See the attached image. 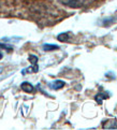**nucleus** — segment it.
<instances>
[{"mask_svg": "<svg viewBox=\"0 0 117 130\" xmlns=\"http://www.w3.org/2000/svg\"><path fill=\"white\" fill-rule=\"evenodd\" d=\"M29 61L31 62V66L28 67L27 69H24L22 71V74L26 73H36L39 71V66H38V57L36 55H30L29 56Z\"/></svg>", "mask_w": 117, "mask_h": 130, "instance_id": "1", "label": "nucleus"}, {"mask_svg": "<svg viewBox=\"0 0 117 130\" xmlns=\"http://www.w3.org/2000/svg\"><path fill=\"white\" fill-rule=\"evenodd\" d=\"M103 128L109 130H115L117 129V119H107L103 122Z\"/></svg>", "mask_w": 117, "mask_h": 130, "instance_id": "2", "label": "nucleus"}, {"mask_svg": "<svg viewBox=\"0 0 117 130\" xmlns=\"http://www.w3.org/2000/svg\"><path fill=\"white\" fill-rule=\"evenodd\" d=\"M65 85V83L63 81H60V80H57V81H55L53 83H51L49 84V87L52 88V89L54 90H58V89H61V88Z\"/></svg>", "mask_w": 117, "mask_h": 130, "instance_id": "3", "label": "nucleus"}, {"mask_svg": "<svg viewBox=\"0 0 117 130\" xmlns=\"http://www.w3.org/2000/svg\"><path fill=\"white\" fill-rule=\"evenodd\" d=\"M21 88L23 90H24L25 92H32L35 90V87L32 86L30 83H28V82H24V83H22V85H21Z\"/></svg>", "mask_w": 117, "mask_h": 130, "instance_id": "4", "label": "nucleus"}, {"mask_svg": "<svg viewBox=\"0 0 117 130\" xmlns=\"http://www.w3.org/2000/svg\"><path fill=\"white\" fill-rule=\"evenodd\" d=\"M59 47L57 45H53V44H44L43 45V50L45 52H51V51H54V50H58Z\"/></svg>", "mask_w": 117, "mask_h": 130, "instance_id": "5", "label": "nucleus"}, {"mask_svg": "<svg viewBox=\"0 0 117 130\" xmlns=\"http://www.w3.org/2000/svg\"><path fill=\"white\" fill-rule=\"evenodd\" d=\"M109 95H103V94H99V95H97L96 96V101L98 102V103H99V104H101L102 103V100H103V99H106V98H109Z\"/></svg>", "mask_w": 117, "mask_h": 130, "instance_id": "6", "label": "nucleus"}, {"mask_svg": "<svg viewBox=\"0 0 117 130\" xmlns=\"http://www.w3.org/2000/svg\"><path fill=\"white\" fill-rule=\"evenodd\" d=\"M58 41H61V42H65V41H68L69 39V35L65 32V34H60L58 37H57Z\"/></svg>", "mask_w": 117, "mask_h": 130, "instance_id": "7", "label": "nucleus"}, {"mask_svg": "<svg viewBox=\"0 0 117 130\" xmlns=\"http://www.w3.org/2000/svg\"><path fill=\"white\" fill-rule=\"evenodd\" d=\"M0 47H1V48H6V50H8V51H11V50H12L11 46H7V45L1 44V43H0Z\"/></svg>", "mask_w": 117, "mask_h": 130, "instance_id": "8", "label": "nucleus"}, {"mask_svg": "<svg viewBox=\"0 0 117 130\" xmlns=\"http://www.w3.org/2000/svg\"><path fill=\"white\" fill-rule=\"evenodd\" d=\"M1 58H2V54H1V53H0V59H1Z\"/></svg>", "mask_w": 117, "mask_h": 130, "instance_id": "9", "label": "nucleus"}]
</instances>
